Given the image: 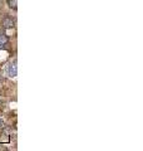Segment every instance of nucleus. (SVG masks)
<instances>
[{"instance_id":"obj_3","label":"nucleus","mask_w":143,"mask_h":151,"mask_svg":"<svg viewBox=\"0 0 143 151\" xmlns=\"http://www.w3.org/2000/svg\"><path fill=\"white\" fill-rule=\"evenodd\" d=\"M8 42H9V38H8V35H5V34H0V45L6 44Z\"/></svg>"},{"instance_id":"obj_2","label":"nucleus","mask_w":143,"mask_h":151,"mask_svg":"<svg viewBox=\"0 0 143 151\" xmlns=\"http://www.w3.org/2000/svg\"><path fill=\"white\" fill-rule=\"evenodd\" d=\"M1 25L5 29H11V28H14V20L10 18H4L1 22Z\"/></svg>"},{"instance_id":"obj_4","label":"nucleus","mask_w":143,"mask_h":151,"mask_svg":"<svg viewBox=\"0 0 143 151\" xmlns=\"http://www.w3.org/2000/svg\"><path fill=\"white\" fill-rule=\"evenodd\" d=\"M8 5L15 10V9L18 8V0H8Z\"/></svg>"},{"instance_id":"obj_5","label":"nucleus","mask_w":143,"mask_h":151,"mask_svg":"<svg viewBox=\"0 0 143 151\" xmlns=\"http://www.w3.org/2000/svg\"><path fill=\"white\" fill-rule=\"evenodd\" d=\"M0 78H1V73H0Z\"/></svg>"},{"instance_id":"obj_1","label":"nucleus","mask_w":143,"mask_h":151,"mask_svg":"<svg viewBox=\"0 0 143 151\" xmlns=\"http://www.w3.org/2000/svg\"><path fill=\"white\" fill-rule=\"evenodd\" d=\"M6 70H8V74L10 77H15L16 73H18V68H16V62H10L8 64L6 67Z\"/></svg>"}]
</instances>
